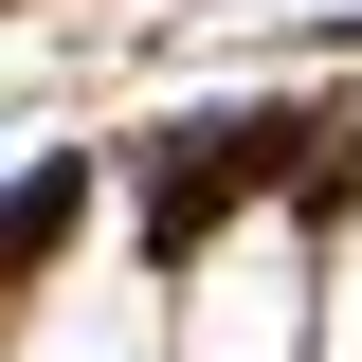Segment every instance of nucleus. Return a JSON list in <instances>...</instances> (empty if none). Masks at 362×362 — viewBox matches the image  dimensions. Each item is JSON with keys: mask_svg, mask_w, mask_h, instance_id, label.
I'll return each mask as SVG.
<instances>
[{"mask_svg": "<svg viewBox=\"0 0 362 362\" xmlns=\"http://www.w3.org/2000/svg\"><path fill=\"white\" fill-rule=\"evenodd\" d=\"M308 344V235L290 218H235L181 290V362H290Z\"/></svg>", "mask_w": 362, "mask_h": 362, "instance_id": "obj_1", "label": "nucleus"}, {"mask_svg": "<svg viewBox=\"0 0 362 362\" xmlns=\"http://www.w3.org/2000/svg\"><path fill=\"white\" fill-rule=\"evenodd\" d=\"M18 362H163V308H145L127 272H54L37 308H18Z\"/></svg>", "mask_w": 362, "mask_h": 362, "instance_id": "obj_2", "label": "nucleus"}, {"mask_svg": "<svg viewBox=\"0 0 362 362\" xmlns=\"http://www.w3.org/2000/svg\"><path fill=\"white\" fill-rule=\"evenodd\" d=\"M326 362H362V254L326 272Z\"/></svg>", "mask_w": 362, "mask_h": 362, "instance_id": "obj_3", "label": "nucleus"}]
</instances>
